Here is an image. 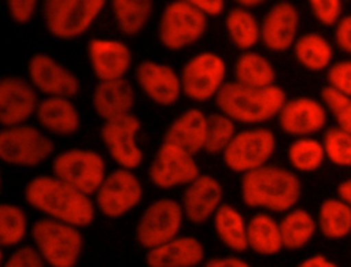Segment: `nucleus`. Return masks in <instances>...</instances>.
<instances>
[{
    "label": "nucleus",
    "mask_w": 351,
    "mask_h": 267,
    "mask_svg": "<svg viewBox=\"0 0 351 267\" xmlns=\"http://www.w3.org/2000/svg\"><path fill=\"white\" fill-rule=\"evenodd\" d=\"M38 94L30 82L19 75L0 77V126L26 123L36 112Z\"/></svg>",
    "instance_id": "nucleus-16"
},
{
    "label": "nucleus",
    "mask_w": 351,
    "mask_h": 267,
    "mask_svg": "<svg viewBox=\"0 0 351 267\" xmlns=\"http://www.w3.org/2000/svg\"><path fill=\"white\" fill-rule=\"evenodd\" d=\"M207 29V18L189 0L169 3L159 21L160 44L170 51H180L196 42Z\"/></svg>",
    "instance_id": "nucleus-8"
},
{
    "label": "nucleus",
    "mask_w": 351,
    "mask_h": 267,
    "mask_svg": "<svg viewBox=\"0 0 351 267\" xmlns=\"http://www.w3.org/2000/svg\"><path fill=\"white\" fill-rule=\"evenodd\" d=\"M277 116L282 131L298 138L308 137L326 125L325 107L319 101L306 96L287 100Z\"/></svg>",
    "instance_id": "nucleus-18"
},
{
    "label": "nucleus",
    "mask_w": 351,
    "mask_h": 267,
    "mask_svg": "<svg viewBox=\"0 0 351 267\" xmlns=\"http://www.w3.org/2000/svg\"><path fill=\"white\" fill-rule=\"evenodd\" d=\"M287 93L282 88H250L237 82H225L215 94V103L232 122L247 125L262 123L274 118L284 103Z\"/></svg>",
    "instance_id": "nucleus-3"
},
{
    "label": "nucleus",
    "mask_w": 351,
    "mask_h": 267,
    "mask_svg": "<svg viewBox=\"0 0 351 267\" xmlns=\"http://www.w3.org/2000/svg\"><path fill=\"white\" fill-rule=\"evenodd\" d=\"M96 194V204L107 218H121L133 209L143 197V186L134 173L117 168L104 177Z\"/></svg>",
    "instance_id": "nucleus-12"
},
{
    "label": "nucleus",
    "mask_w": 351,
    "mask_h": 267,
    "mask_svg": "<svg viewBox=\"0 0 351 267\" xmlns=\"http://www.w3.org/2000/svg\"><path fill=\"white\" fill-rule=\"evenodd\" d=\"M52 175L90 197L106 177V162L92 149L70 148L52 160Z\"/></svg>",
    "instance_id": "nucleus-7"
},
{
    "label": "nucleus",
    "mask_w": 351,
    "mask_h": 267,
    "mask_svg": "<svg viewBox=\"0 0 351 267\" xmlns=\"http://www.w3.org/2000/svg\"><path fill=\"white\" fill-rule=\"evenodd\" d=\"M149 179L160 189L188 185L200 175V170L193 156L184 149L162 142L149 166Z\"/></svg>",
    "instance_id": "nucleus-15"
},
{
    "label": "nucleus",
    "mask_w": 351,
    "mask_h": 267,
    "mask_svg": "<svg viewBox=\"0 0 351 267\" xmlns=\"http://www.w3.org/2000/svg\"><path fill=\"white\" fill-rule=\"evenodd\" d=\"M263 1L262 0H239L237 1V7H241L244 10H251V8H256L259 5H262Z\"/></svg>",
    "instance_id": "nucleus-48"
},
{
    "label": "nucleus",
    "mask_w": 351,
    "mask_h": 267,
    "mask_svg": "<svg viewBox=\"0 0 351 267\" xmlns=\"http://www.w3.org/2000/svg\"><path fill=\"white\" fill-rule=\"evenodd\" d=\"M27 81L47 97L71 99L80 92L77 75L52 56L38 52L27 62Z\"/></svg>",
    "instance_id": "nucleus-13"
},
{
    "label": "nucleus",
    "mask_w": 351,
    "mask_h": 267,
    "mask_svg": "<svg viewBox=\"0 0 351 267\" xmlns=\"http://www.w3.org/2000/svg\"><path fill=\"white\" fill-rule=\"evenodd\" d=\"M1 267H45V263L33 245H22L4 259Z\"/></svg>",
    "instance_id": "nucleus-41"
},
{
    "label": "nucleus",
    "mask_w": 351,
    "mask_h": 267,
    "mask_svg": "<svg viewBox=\"0 0 351 267\" xmlns=\"http://www.w3.org/2000/svg\"><path fill=\"white\" fill-rule=\"evenodd\" d=\"M310 8L324 26H333L343 16V3L339 0H311Z\"/></svg>",
    "instance_id": "nucleus-39"
},
{
    "label": "nucleus",
    "mask_w": 351,
    "mask_h": 267,
    "mask_svg": "<svg viewBox=\"0 0 351 267\" xmlns=\"http://www.w3.org/2000/svg\"><path fill=\"white\" fill-rule=\"evenodd\" d=\"M321 99L325 107L333 115L337 127L351 133V99L350 96L330 88L324 86L321 89Z\"/></svg>",
    "instance_id": "nucleus-38"
},
{
    "label": "nucleus",
    "mask_w": 351,
    "mask_h": 267,
    "mask_svg": "<svg viewBox=\"0 0 351 267\" xmlns=\"http://www.w3.org/2000/svg\"><path fill=\"white\" fill-rule=\"evenodd\" d=\"M335 40L344 53H351V16L343 15L336 23Z\"/></svg>",
    "instance_id": "nucleus-43"
},
{
    "label": "nucleus",
    "mask_w": 351,
    "mask_h": 267,
    "mask_svg": "<svg viewBox=\"0 0 351 267\" xmlns=\"http://www.w3.org/2000/svg\"><path fill=\"white\" fill-rule=\"evenodd\" d=\"M299 27V11L289 1H278L269 8L259 33L266 48L274 52H284L289 49L295 40Z\"/></svg>",
    "instance_id": "nucleus-17"
},
{
    "label": "nucleus",
    "mask_w": 351,
    "mask_h": 267,
    "mask_svg": "<svg viewBox=\"0 0 351 267\" xmlns=\"http://www.w3.org/2000/svg\"><path fill=\"white\" fill-rule=\"evenodd\" d=\"M140 129L141 122L133 114L106 120L101 126L100 137L121 168L132 171L143 162V151L136 140Z\"/></svg>",
    "instance_id": "nucleus-14"
},
{
    "label": "nucleus",
    "mask_w": 351,
    "mask_h": 267,
    "mask_svg": "<svg viewBox=\"0 0 351 267\" xmlns=\"http://www.w3.org/2000/svg\"><path fill=\"white\" fill-rule=\"evenodd\" d=\"M236 134L234 122L223 114H211L206 116V140L203 149L207 153H222Z\"/></svg>",
    "instance_id": "nucleus-36"
},
{
    "label": "nucleus",
    "mask_w": 351,
    "mask_h": 267,
    "mask_svg": "<svg viewBox=\"0 0 351 267\" xmlns=\"http://www.w3.org/2000/svg\"><path fill=\"white\" fill-rule=\"evenodd\" d=\"M328 86L350 96L351 94V62L348 59L335 62L326 73Z\"/></svg>",
    "instance_id": "nucleus-40"
},
{
    "label": "nucleus",
    "mask_w": 351,
    "mask_h": 267,
    "mask_svg": "<svg viewBox=\"0 0 351 267\" xmlns=\"http://www.w3.org/2000/svg\"><path fill=\"white\" fill-rule=\"evenodd\" d=\"M296 60L310 71H321L330 66L333 48L329 41L318 33H306L293 42Z\"/></svg>",
    "instance_id": "nucleus-30"
},
{
    "label": "nucleus",
    "mask_w": 351,
    "mask_h": 267,
    "mask_svg": "<svg viewBox=\"0 0 351 267\" xmlns=\"http://www.w3.org/2000/svg\"><path fill=\"white\" fill-rule=\"evenodd\" d=\"M111 5L119 30L128 36L143 30L154 8L149 0H114Z\"/></svg>",
    "instance_id": "nucleus-33"
},
{
    "label": "nucleus",
    "mask_w": 351,
    "mask_h": 267,
    "mask_svg": "<svg viewBox=\"0 0 351 267\" xmlns=\"http://www.w3.org/2000/svg\"><path fill=\"white\" fill-rule=\"evenodd\" d=\"M222 186L211 175L200 174L191 183L182 196V214L193 223H203L214 215L222 201Z\"/></svg>",
    "instance_id": "nucleus-21"
},
{
    "label": "nucleus",
    "mask_w": 351,
    "mask_h": 267,
    "mask_svg": "<svg viewBox=\"0 0 351 267\" xmlns=\"http://www.w3.org/2000/svg\"><path fill=\"white\" fill-rule=\"evenodd\" d=\"M204 140L206 115L197 108H191L182 112L173 120L163 136V142L173 144L192 156L203 149Z\"/></svg>",
    "instance_id": "nucleus-25"
},
{
    "label": "nucleus",
    "mask_w": 351,
    "mask_h": 267,
    "mask_svg": "<svg viewBox=\"0 0 351 267\" xmlns=\"http://www.w3.org/2000/svg\"><path fill=\"white\" fill-rule=\"evenodd\" d=\"M322 148L325 157L340 167H350L351 164V133L337 126L325 130L322 138Z\"/></svg>",
    "instance_id": "nucleus-37"
},
{
    "label": "nucleus",
    "mask_w": 351,
    "mask_h": 267,
    "mask_svg": "<svg viewBox=\"0 0 351 267\" xmlns=\"http://www.w3.org/2000/svg\"><path fill=\"white\" fill-rule=\"evenodd\" d=\"M276 151V136L265 127L236 133L222 152L223 163L236 173H248L267 163Z\"/></svg>",
    "instance_id": "nucleus-9"
},
{
    "label": "nucleus",
    "mask_w": 351,
    "mask_h": 267,
    "mask_svg": "<svg viewBox=\"0 0 351 267\" xmlns=\"http://www.w3.org/2000/svg\"><path fill=\"white\" fill-rule=\"evenodd\" d=\"M88 56L100 82L125 78L132 66V52L119 40L92 38L88 44Z\"/></svg>",
    "instance_id": "nucleus-20"
},
{
    "label": "nucleus",
    "mask_w": 351,
    "mask_h": 267,
    "mask_svg": "<svg viewBox=\"0 0 351 267\" xmlns=\"http://www.w3.org/2000/svg\"><path fill=\"white\" fill-rule=\"evenodd\" d=\"M204 267H251V266L245 260L237 256H223V257L208 259Z\"/></svg>",
    "instance_id": "nucleus-45"
},
{
    "label": "nucleus",
    "mask_w": 351,
    "mask_h": 267,
    "mask_svg": "<svg viewBox=\"0 0 351 267\" xmlns=\"http://www.w3.org/2000/svg\"><path fill=\"white\" fill-rule=\"evenodd\" d=\"M237 84L250 88H267L276 82V70L270 60L252 51L243 52L234 64Z\"/></svg>",
    "instance_id": "nucleus-27"
},
{
    "label": "nucleus",
    "mask_w": 351,
    "mask_h": 267,
    "mask_svg": "<svg viewBox=\"0 0 351 267\" xmlns=\"http://www.w3.org/2000/svg\"><path fill=\"white\" fill-rule=\"evenodd\" d=\"M337 199L346 204H351V179L347 178L337 185Z\"/></svg>",
    "instance_id": "nucleus-47"
},
{
    "label": "nucleus",
    "mask_w": 351,
    "mask_h": 267,
    "mask_svg": "<svg viewBox=\"0 0 351 267\" xmlns=\"http://www.w3.org/2000/svg\"><path fill=\"white\" fill-rule=\"evenodd\" d=\"M282 248L296 251L303 248L315 234L317 222L310 212L303 208H295L278 223Z\"/></svg>",
    "instance_id": "nucleus-29"
},
{
    "label": "nucleus",
    "mask_w": 351,
    "mask_h": 267,
    "mask_svg": "<svg viewBox=\"0 0 351 267\" xmlns=\"http://www.w3.org/2000/svg\"><path fill=\"white\" fill-rule=\"evenodd\" d=\"M1 186H3V178H1V170H0V192H1Z\"/></svg>",
    "instance_id": "nucleus-50"
},
{
    "label": "nucleus",
    "mask_w": 351,
    "mask_h": 267,
    "mask_svg": "<svg viewBox=\"0 0 351 267\" xmlns=\"http://www.w3.org/2000/svg\"><path fill=\"white\" fill-rule=\"evenodd\" d=\"M225 26L229 38L239 49L248 51L259 41V23L248 10L237 5L230 8L225 19Z\"/></svg>",
    "instance_id": "nucleus-32"
},
{
    "label": "nucleus",
    "mask_w": 351,
    "mask_h": 267,
    "mask_svg": "<svg viewBox=\"0 0 351 267\" xmlns=\"http://www.w3.org/2000/svg\"><path fill=\"white\" fill-rule=\"evenodd\" d=\"M318 226L329 240L347 237L351 230V207L339 199L324 200L318 212Z\"/></svg>",
    "instance_id": "nucleus-31"
},
{
    "label": "nucleus",
    "mask_w": 351,
    "mask_h": 267,
    "mask_svg": "<svg viewBox=\"0 0 351 267\" xmlns=\"http://www.w3.org/2000/svg\"><path fill=\"white\" fill-rule=\"evenodd\" d=\"M302 185L298 175L277 166H262L243 174L241 197L245 205L285 212L300 199Z\"/></svg>",
    "instance_id": "nucleus-2"
},
{
    "label": "nucleus",
    "mask_w": 351,
    "mask_h": 267,
    "mask_svg": "<svg viewBox=\"0 0 351 267\" xmlns=\"http://www.w3.org/2000/svg\"><path fill=\"white\" fill-rule=\"evenodd\" d=\"M214 229L218 238L232 251L244 252L247 246V223L230 204H221L214 212Z\"/></svg>",
    "instance_id": "nucleus-28"
},
{
    "label": "nucleus",
    "mask_w": 351,
    "mask_h": 267,
    "mask_svg": "<svg viewBox=\"0 0 351 267\" xmlns=\"http://www.w3.org/2000/svg\"><path fill=\"white\" fill-rule=\"evenodd\" d=\"M25 201L36 211L77 229L95 219V205L89 196L74 189L55 175H37L25 186Z\"/></svg>",
    "instance_id": "nucleus-1"
},
{
    "label": "nucleus",
    "mask_w": 351,
    "mask_h": 267,
    "mask_svg": "<svg viewBox=\"0 0 351 267\" xmlns=\"http://www.w3.org/2000/svg\"><path fill=\"white\" fill-rule=\"evenodd\" d=\"M55 149L53 141L33 125L0 129V162L16 167H36Z\"/></svg>",
    "instance_id": "nucleus-6"
},
{
    "label": "nucleus",
    "mask_w": 351,
    "mask_h": 267,
    "mask_svg": "<svg viewBox=\"0 0 351 267\" xmlns=\"http://www.w3.org/2000/svg\"><path fill=\"white\" fill-rule=\"evenodd\" d=\"M204 259L202 242L191 236H177L170 241L148 249V267H196Z\"/></svg>",
    "instance_id": "nucleus-22"
},
{
    "label": "nucleus",
    "mask_w": 351,
    "mask_h": 267,
    "mask_svg": "<svg viewBox=\"0 0 351 267\" xmlns=\"http://www.w3.org/2000/svg\"><path fill=\"white\" fill-rule=\"evenodd\" d=\"M92 104L95 112L106 120L132 114L134 90L125 78L99 82L93 90Z\"/></svg>",
    "instance_id": "nucleus-23"
},
{
    "label": "nucleus",
    "mask_w": 351,
    "mask_h": 267,
    "mask_svg": "<svg viewBox=\"0 0 351 267\" xmlns=\"http://www.w3.org/2000/svg\"><path fill=\"white\" fill-rule=\"evenodd\" d=\"M288 159L292 167L299 171H315L325 160L322 144L313 137H299L289 145Z\"/></svg>",
    "instance_id": "nucleus-35"
},
{
    "label": "nucleus",
    "mask_w": 351,
    "mask_h": 267,
    "mask_svg": "<svg viewBox=\"0 0 351 267\" xmlns=\"http://www.w3.org/2000/svg\"><path fill=\"white\" fill-rule=\"evenodd\" d=\"M29 219L22 207L0 203V249L16 246L27 234Z\"/></svg>",
    "instance_id": "nucleus-34"
},
{
    "label": "nucleus",
    "mask_w": 351,
    "mask_h": 267,
    "mask_svg": "<svg viewBox=\"0 0 351 267\" xmlns=\"http://www.w3.org/2000/svg\"><path fill=\"white\" fill-rule=\"evenodd\" d=\"M225 60L214 52H200L182 67L180 82L181 93L193 101H207L225 84Z\"/></svg>",
    "instance_id": "nucleus-10"
},
{
    "label": "nucleus",
    "mask_w": 351,
    "mask_h": 267,
    "mask_svg": "<svg viewBox=\"0 0 351 267\" xmlns=\"http://www.w3.org/2000/svg\"><path fill=\"white\" fill-rule=\"evenodd\" d=\"M34 116L38 125L58 136H70L80 129V114L70 99L45 97L38 101Z\"/></svg>",
    "instance_id": "nucleus-24"
},
{
    "label": "nucleus",
    "mask_w": 351,
    "mask_h": 267,
    "mask_svg": "<svg viewBox=\"0 0 351 267\" xmlns=\"http://www.w3.org/2000/svg\"><path fill=\"white\" fill-rule=\"evenodd\" d=\"M38 3L36 0H10L7 1V11L10 18L16 25L29 23L36 12Z\"/></svg>",
    "instance_id": "nucleus-42"
},
{
    "label": "nucleus",
    "mask_w": 351,
    "mask_h": 267,
    "mask_svg": "<svg viewBox=\"0 0 351 267\" xmlns=\"http://www.w3.org/2000/svg\"><path fill=\"white\" fill-rule=\"evenodd\" d=\"M136 79L143 92L159 105H171L180 99V75L169 64L143 60L136 68Z\"/></svg>",
    "instance_id": "nucleus-19"
},
{
    "label": "nucleus",
    "mask_w": 351,
    "mask_h": 267,
    "mask_svg": "<svg viewBox=\"0 0 351 267\" xmlns=\"http://www.w3.org/2000/svg\"><path fill=\"white\" fill-rule=\"evenodd\" d=\"M181 204L171 199H159L151 203L143 212L136 227V240L152 249L177 237L182 225Z\"/></svg>",
    "instance_id": "nucleus-11"
},
{
    "label": "nucleus",
    "mask_w": 351,
    "mask_h": 267,
    "mask_svg": "<svg viewBox=\"0 0 351 267\" xmlns=\"http://www.w3.org/2000/svg\"><path fill=\"white\" fill-rule=\"evenodd\" d=\"M296 267H339V266L330 259H328L325 255L317 253L302 260Z\"/></svg>",
    "instance_id": "nucleus-46"
},
{
    "label": "nucleus",
    "mask_w": 351,
    "mask_h": 267,
    "mask_svg": "<svg viewBox=\"0 0 351 267\" xmlns=\"http://www.w3.org/2000/svg\"><path fill=\"white\" fill-rule=\"evenodd\" d=\"M3 262H4V252H3V249H0V267H1Z\"/></svg>",
    "instance_id": "nucleus-49"
},
{
    "label": "nucleus",
    "mask_w": 351,
    "mask_h": 267,
    "mask_svg": "<svg viewBox=\"0 0 351 267\" xmlns=\"http://www.w3.org/2000/svg\"><path fill=\"white\" fill-rule=\"evenodd\" d=\"M106 5L104 0H47L43 19L48 33L60 40L84 34Z\"/></svg>",
    "instance_id": "nucleus-5"
},
{
    "label": "nucleus",
    "mask_w": 351,
    "mask_h": 267,
    "mask_svg": "<svg viewBox=\"0 0 351 267\" xmlns=\"http://www.w3.org/2000/svg\"><path fill=\"white\" fill-rule=\"evenodd\" d=\"M189 1L206 18L218 16L225 10V1L223 0H189Z\"/></svg>",
    "instance_id": "nucleus-44"
},
{
    "label": "nucleus",
    "mask_w": 351,
    "mask_h": 267,
    "mask_svg": "<svg viewBox=\"0 0 351 267\" xmlns=\"http://www.w3.org/2000/svg\"><path fill=\"white\" fill-rule=\"evenodd\" d=\"M33 246L49 267H75L82 253L80 229L53 219L41 218L30 229Z\"/></svg>",
    "instance_id": "nucleus-4"
},
{
    "label": "nucleus",
    "mask_w": 351,
    "mask_h": 267,
    "mask_svg": "<svg viewBox=\"0 0 351 267\" xmlns=\"http://www.w3.org/2000/svg\"><path fill=\"white\" fill-rule=\"evenodd\" d=\"M247 246L263 256L278 253L282 249L278 222L267 214H255L247 223Z\"/></svg>",
    "instance_id": "nucleus-26"
}]
</instances>
